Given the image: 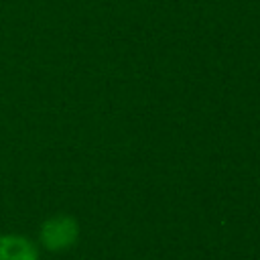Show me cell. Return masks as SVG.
I'll use <instances>...</instances> for the list:
<instances>
[{
  "label": "cell",
  "instance_id": "2",
  "mask_svg": "<svg viewBox=\"0 0 260 260\" xmlns=\"http://www.w3.org/2000/svg\"><path fill=\"white\" fill-rule=\"evenodd\" d=\"M0 260H39V250L26 238L0 236Z\"/></svg>",
  "mask_w": 260,
  "mask_h": 260
},
{
  "label": "cell",
  "instance_id": "1",
  "mask_svg": "<svg viewBox=\"0 0 260 260\" xmlns=\"http://www.w3.org/2000/svg\"><path fill=\"white\" fill-rule=\"evenodd\" d=\"M77 223L69 215H55L49 217L41 225V242L47 250H65L77 240Z\"/></svg>",
  "mask_w": 260,
  "mask_h": 260
}]
</instances>
